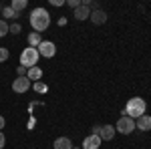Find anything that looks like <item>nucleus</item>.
Listing matches in <instances>:
<instances>
[{
    "instance_id": "7ed1b4c3",
    "label": "nucleus",
    "mask_w": 151,
    "mask_h": 149,
    "mask_svg": "<svg viewBox=\"0 0 151 149\" xmlns=\"http://www.w3.org/2000/svg\"><path fill=\"white\" fill-rule=\"evenodd\" d=\"M38 50L36 48H32V46H28V48H24L22 55H20V65L22 67H26V69H32V67H36V63H38Z\"/></svg>"
},
{
    "instance_id": "a878e982",
    "label": "nucleus",
    "mask_w": 151,
    "mask_h": 149,
    "mask_svg": "<svg viewBox=\"0 0 151 149\" xmlns=\"http://www.w3.org/2000/svg\"><path fill=\"white\" fill-rule=\"evenodd\" d=\"M6 125V119H4V117H2V115H0V129H2V127Z\"/></svg>"
},
{
    "instance_id": "f3484780",
    "label": "nucleus",
    "mask_w": 151,
    "mask_h": 149,
    "mask_svg": "<svg viewBox=\"0 0 151 149\" xmlns=\"http://www.w3.org/2000/svg\"><path fill=\"white\" fill-rule=\"evenodd\" d=\"M2 14H4L6 18H16V16H18V14H16V12L12 10L10 6H4V8H2Z\"/></svg>"
},
{
    "instance_id": "f03ea898",
    "label": "nucleus",
    "mask_w": 151,
    "mask_h": 149,
    "mask_svg": "<svg viewBox=\"0 0 151 149\" xmlns=\"http://www.w3.org/2000/svg\"><path fill=\"white\" fill-rule=\"evenodd\" d=\"M145 109H147V103L141 97H133V99H129V103L123 109V113L127 117H131V119H139L141 115H145Z\"/></svg>"
},
{
    "instance_id": "412c9836",
    "label": "nucleus",
    "mask_w": 151,
    "mask_h": 149,
    "mask_svg": "<svg viewBox=\"0 0 151 149\" xmlns=\"http://www.w3.org/2000/svg\"><path fill=\"white\" fill-rule=\"evenodd\" d=\"M67 4H69L70 8H79L83 2H81V0H67Z\"/></svg>"
},
{
    "instance_id": "423d86ee",
    "label": "nucleus",
    "mask_w": 151,
    "mask_h": 149,
    "mask_svg": "<svg viewBox=\"0 0 151 149\" xmlns=\"http://www.w3.org/2000/svg\"><path fill=\"white\" fill-rule=\"evenodd\" d=\"M30 89V81L26 77H16V81L12 83V91L14 93H26Z\"/></svg>"
},
{
    "instance_id": "dca6fc26",
    "label": "nucleus",
    "mask_w": 151,
    "mask_h": 149,
    "mask_svg": "<svg viewBox=\"0 0 151 149\" xmlns=\"http://www.w3.org/2000/svg\"><path fill=\"white\" fill-rule=\"evenodd\" d=\"M32 89H35V91L38 93V95H45V93L48 91V87L45 85V83H40V81H36L35 85H32Z\"/></svg>"
},
{
    "instance_id": "0eeeda50",
    "label": "nucleus",
    "mask_w": 151,
    "mask_h": 149,
    "mask_svg": "<svg viewBox=\"0 0 151 149\" xmlns=\"http://www.w3.org/2000/svg\"><path fill=\"white\" fill-rule=\"evenodd\" d=\"M101 147V137L99 135H89L83 141V149H99Z\"/></svg>"
},
{
    "instance_id": "4be33fe9",
    "label": "nucleus",
    "mask_w": 151,
    "mask_h": 149,
    "mask_svg": "<svg viewBox=\"0 0 151 149\" xmlns=\"http://www.w3.org/2000/svg\"><path fill=\"white\" fill-rule=\"evenodd\" d=\"M16 73H18V77H26V73H28V69H26V67H22V65H20V67H18V69H16Z\"/></svg>"
},
{
    "instance_id": "6e6552de",
    "label": "nucleus",
    "mask_w": 151,
    "mask_h": 149,
    "mask_svg": "<svg viewBox=\"0 0 151 149\" xmlns=\"http://www.w3.org/2000/svg\"><path fill=\"white\" fill-rule=\"evenodd\" d=\"M135 129L151 131V117H149V115H141L139 119H135Z\"/></svg>"
},
{
    "instance_id": "f8f14e48",
    "label": "nucleus",
    "mask_w": 151,
    "mask_h": 149,
    "mask_svg": "<svg viewBox=\"0 0 151 149\" xmlns=\"http://www.w3.org/2000/svg\"><path fill=\"white\" fill-rule=\"evenodd\" d=\"M55 149H73V141L69 137H58L55 141Z\"/></svg>"
},
{
    "instance_id": "1a4fd4ad",
    "label": "nucleus",
    "mask_w": 151,
    "mask_h": 149,
    "mask_svg": "<svg viewBox=\"0 0 151 149\" xmlns=\"http://www.w3.org/2000/svg\"><path fill=\"white\" fill-rule=\"evenodd\" d=\"M101 141H111L115 137V127L113 125H101V133H99Z\"/></svg>"
},
{
    "instance_id": "f257e3e1",
    "label": "nucleus",
    "mask_w": 151,
    "mask_h": 149,
    "mask_svg": "<svg viewBox=\"0 0 151 149\" xmlns=\"http://www.w3.org/2000/svg\"><path fill=\"white\" fill-rule=\"evenodd\" d=\"M30 26L35 28V32H45L48 26H50V14L45 8H35L30 12Z\"/></svg>"
},
{
    "instance_id": "9b49d317",
    "label": "nucleus",
    "mask_w": 151,
    "mask_h": 149,
    "mask_svg": "<svg viewBox=\"0 0 151 149\" xmlns=\"http://www.w3.org/2000/svg\"><path fill=\"white\" fill-rule=\"evenodd\" d=\"M89 16H91V8H89V6L81 4L79 8H75V18H77L79 22H81V20H87Z\"/></svg>"
},
{
    "instance_id": "393cba45",
    "label": "nucleus",
    "mask_w": 151,
    "mask_h": 149,
    "mask_svg": "<svg viewBox=\"0 0 151 149\" xmlns=\"http://www.w3.org/2000/svg\"><path fill=\"white\" fill-rule=\"evenodd\" d=\"M50 4H52V6H63L65 2H63V0H50Z\"/></svg>"
},
{
    "instance_id": "2eb2a0df",
    "label": "nucleus",
    "mask_w": 151,
    "mask_h": 149,
    "mask_svg": "<svg viewBox=\"0 0 151 149\" xmlns=\"http://www.w3.org/2000/svg\"><path fill=\"white\" fill-rule=\"evenodd\" d=\"M26 6H28V2H26V0H12V4H10V8L16 12V14H18L20 10H24Z\"/></svg>"
},
{
    "instance_id": "39448f33",
    "label": "nucleus",
    "mask_w": 151,
    "mask_h": 149,
    "mask_svg": "<svg viewBox=\"0 0 151 149\" xmlns=\"http://www.w3.org/2000/svg\"><path fill=\"white\" fill-rule=\"evenodd\" d=\"M38 55L40 57H47V58H50V57H55V53H57V46H55V42H50V40H42L40 45H38Z\"/></svg>"
},
{
    "instance_id": "4468645a",
    "label": "nucleus",
    "mask_w": 151,
    "mask_h": 149,
    "mask_svg": "<svg viewBox=\"0 0 151 149\" xmlns=\"http://www.w3.org/2000/svg\"><path fill=\"white\" fill-rule=\"evenodd\" d=\"M42 77V69H38V67H32V69H28L26 73V79L28 81H38Z\"/></svg>"
},
{
    "instance_id": "20e7f679",
    "label": "nucleus",
    "mask_w": 151,
    "mask_h": 149,
    "mask_svg": "<svg viewBox=\"0 0 151 149\" xmlns=\"http://www.w3.org/2000/svg\"><path fill=\"white\" fill-rule=\"evenodd\" d=\"M115 131L123 133V135H129L131 131H135V119H131V117H127V115H123V117L117 121Z\"/></svg>"
},
{
    "instance_id": "9d476101",
    "label": "nucleus",
    "mask_w": 151,
    "mask_h": 149,
    "mask_svg": "<svg viewBox=\"0 0 151 149\" xmlns=\"http://www.w3.org/2000/svg\"><path fill=\"white\" fill-rule=\"evenodd\" d=\"M91 20H93V24H105L107 22V12L105 10H91V16H89Z\"/></svg>"
},
{
    "instance_id": "aec40b11",
    "label": "nucleus",
    "mask_w": 151,
    "mask_h": 149,
    "mask_svg": "<svg viewBox=\"0 0 151 149\" xmlns=\"http://www.w3.org/2000/svg\"><path fill=\"white\" fill-rule=\"evenodd\" d=\"M20 30H22V28H20V24H18V22H16V24H12L10 28H8V32H12V35H18Z\"/></svg>"
},
{
    "instance_id": "ddd939ff",
    "label": "nucleus",
    "mask_w": 151,
    "mask_h": 149,
    "mask_svg": "<svg viewBox=\"0 0 151 149\" xmlns=\"http://www.w3.org/2000/svg\"><path fill=\"white\" fill-rule=\"evenodd\" d=\"M42 42V36H40V32H30L28 35V45L32 46V48H38V45Z\"/></svg>"
},
{
    "instance_id": "a211bd4d",
    "label": "nucleus",
    "mask_w": 151,
    "mask_h": 149,
    "mask_svg": "<svg viewBox=\"0 0 151 149\" xmlns=\"http://www.w3.org/2000/svg\"><path fill=\"white\" fill-rule=\"evenodd\" d=\"M8 28H10L8 24L4 22V20H0V38H2V36H6V35H8Z\"/></svg>"
},
{
    "instance_id": "6ab92c4d",
    "label": "nucleus",
    "mask_w": 151,
    "mask_h": 149,
    "mask_svg": "<svg viewBox=\"0 0 151 149\" xmlns=\"http://www.w3.org/2000/svg\"><path fill=\"white\" fill-rule=\"evenodd\" d=\"M8 57H10V53H8V48H4V46H0V63H2V60H6Z\"/></svg>"
},
{
    "instance_id": "b1692460",
    "label": "nucleus",
    "mask_w": 151,
    "mask_h": 149,
    "mask_svg": "<svg viewBox=\"0 0 151 149\" xmlns=\"http://www.w3.org/2000/svg\"><path fill=\"white\" fill-rule=\"evenodd\" d=\"M4 145H6V137H4V133L0 131V149H4Z\"/></svg>"
},
{
    "instance_id": "5701e85b",
    "label": "nucleus",
    "mask_w": 151,
    "mask_h": 149,
    "mask_svg": "<svg viewBox=\"0 0 151 149\" xmlns=\"http://www.w3.org/2000/svg\"><path fill=\"white\" fill-rule=\"evenodd\" d=\"M101 133V125H93L91 127V135H99Z\"/></svg>"
},
{
    "instance_id": "bb28decb",
    "label": "nucleus",
    "mask_w": 151,
    "mask_h": 149,
    "mask_svg": "<svg viewBox=\"0 0 151 149\" xmlns=\"http://www.w3.org/2000/svg\"><path fill=\"white\" fill-rule=\"evenodd\" d=\"M73 149H77V147H73Z\"/></svg>"
}]
</instances>
